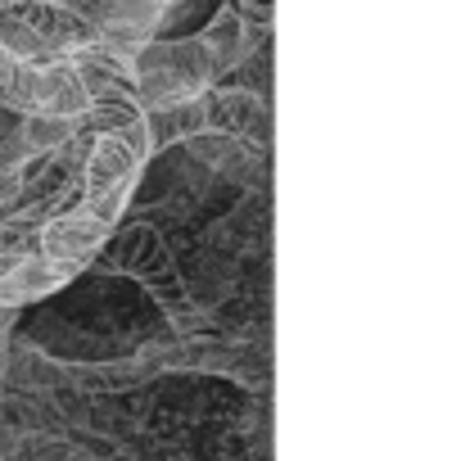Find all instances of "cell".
Instances as JSON below:
<instances>
[{
	"instance_id": "cell-11",
	"label": "cell",
	"mask_w": 461,
	"mask_h": 461,
	"mask_svg": "<svg viewBox=\"0 0 461 461\" xmlns=\"http://www.w3.org/2000/svg\"><path fill=\"white\" fill-rule=\"evenodd\" d=\"M145 131H149L154 154L167 149V145H181L194 131H203V104L199 100H185V104H172V109H149L145 113Z\"/></svg>"
},
{
	"instance_id": "cell-9",
	"label": "cell",
	"mask_w": 461,
	"mask_h": 461,
	"mask_svg": "<svg viewBox=\"0 0 461 461\" xmlns=\"http://www.w3.org/2000/svg\"><path fill=\"white\" fill-rule=\"evenodd\" d=\"M68 285V276L46 263L41 254H28V258H10V267L0 272V308H28V303H41L50 294H59Z\"/></svg>"
},
{
	"instance_id": "cell-10",
	"label": "cell",
	"mask_w": 461,
	"mask_h": 461,
	"mask_svg": "<svg viewBox=\"0 0 461 461\" xmlns=\"http://www.w3.org/2000/svg\"><path fill=\"white\" fill-rule=\"evenodd\" d=\"M82 109H86V91H82V82H77L68 59L32 64V113L77 118Z\"/></svg>"
},
{
	"instance_id": "cell-6",
	"label": "cell",
	"mask_w": 461,
	"mask_h": 461,
	"mask_svg": "<svg viewBox=\"0 0 461 461\" xmlns=\"http://www.w3.org/2000/svg\"><path fill=\"white\" fill-rule=\"evenodd\" d=\"M199 104H203V131L240 136V140L272 154V104H267V95H258L249 86L217 82L199 95Z\"/></svg>"
},
{
	"instance_id": "cell-8",
	"label": "cell",
	"mask_w": 461,
	"mask_h": 461,
	"mask_svg": "<svg viewBox=\"0 0 461 461\" xmlns=\"http://www.w3.org/2000/svg\"><path fill=\"white\" fill-rule=\"evenodd\" d=\"M199 46H203L208 64H212V77L226 82L230 73H240V68L267 46V32L254 28L236 5H221V10L208 19V28L199 32Z\"/></svg>"
},
{
	"instance_id": "cell-7",
	"label": "cell",
	"mask_w": 461,
	"mask_h": 461,
	"mask_svg": "<svg viewBox=\"0 0 461 461\" xmlns=\"http://www.w3.org/2000/svg\"><path fill=\"white\" fill-rule=\"evenodd\" d=\"M109 230H113V226H104V221L91 217L86 208H73V212L46 221L37 254H41L46 263H55L68 281H77L86 267H95V258H100V249H104V240H109Z\"/></svg>"
},
{
	"instance_id": "cell-12",
	"label": "cell",
	"mask_w": 461,
	"mask_h": 461,
	"mask_svg": "<svg viewBox=\"0 0 461 461\" xmlns=\"http://www.w3.org/2000/svg\"><path fill=\"white\" fill-rule=\"evenodd\" d=\"M19 136H23V145H28L32 158H37V154H50V149H59L64 140H73V136H77V118L23 113V118H19Z\"/></svg>"
},
{
	"instance_id": "cell-1",
	"label": "cell",
	"mask_w": 461,
	"mask_h": 461,
	"mask_svg": "<svg viewBox=\"0 0 461 461\" xmlns=\"http://www.w3.org/2000/svg\"><path fill=\"white\" fill-rule=\"evenodd\" d=\"M95 263L109 276L136 281L163 308L172 335H203V330H212V312L190 303V294L181 285V272H176V254L167 249V236L154 221H118L109 230V240H104Z\"/></svg>"
},
{
	"instance_id": "cell-5",
	"label": "cell",
	"mask_w": 461,
	"mask_h": 461,
	"mask_svg": "<svg viewBox=\"0 0 461 461\" xmlns=\"http://www.w3.org/2000/svg\"><path fill=\"white\" fill-rule=\"evenodd\" d=\"M181 154L203 167L212 181H226L236 190H267L272 185V154L240 140V136H221V131H194L190 140H181Z\"/></svg>"
},
{
	"instance_id": "cell-16",
	"label": "cell",
	"mask_w": 461,
	"mask_h": 461,
	"mask_svg": "<svg viewBox=\"0 0 461 461\" xmlns=\"http://www.w3.org/2000/svg\"><path fill=\"white\" fill-rule=\"evenodd\" d=\"M0 461H5V452H0Z\"/></svg>"
},
{
	"instance_id": "cell-15",
	"label": "cell",
	"mask_w": 461,
	"mask_h": 461,
	"mask_svg": "<svg viewBox=\"0 0 461 461\" xmlns=\"http://www.w3.org/2000/svg\"><path fill=\"white\" fill-rule=\"evenodd\" d=\"M5 267H10V258H0V272H5Z\"/></svg>"
},
{
	"instance_id": "cell-3",
	"label": "cell",
	"mask_w": 461,
	"mask_h": 461,
	"mask_svg": "<svg viewBox=\"0 0 461 461\" xmlns=\"http://www.w3.org/2000/svg\"><path fill=\"white\" fill-rule=\"evenodd\" d=\"M145 163L118 140V136H95L82 163V208L100 217L104 226H118L122 212L131 208V194L140 185Z\"/></svg>"
},
{
	"instance_id": "cell-14",
	"label": "cell",
	"mask_w": 461,
	"mask_h": 461,
	"mask_svg": "<svg viewBox=\"0 0 461 461\" xmlns=\"http://www.w3.org/2000/svg\"><path fill=\"white\" fill-rule=\"evenodd\" d=\"M10 344H14V335H0V380L10 371Z\"/></svg>"
},
{
	"instance_id": "cell-2",
	"label": "cell",
	"mask_w": 461,
	"mask_h": 461,
	"mask_svg": "<svg viewBox=\"0 0 461 461\" xmlns=\"http://www.w3.org/2000/svg\"><path fill=\"white\" fill-rule=\"evenodd\" d=\"M131 82H136L140 113L199 100L208 86H217L212 64H208L199 37H176V41L154 37L149 46H140L131 55Z\"/></svg>"
},
{
	"instance_id": "cell-13",
	"label": "cell",
	"mask_w": 461,
	"mask_h": 461,
	"mask_svg": "<svg viewBox=\"0 0 461 461\" xmlns=\"http://www.w3.org/2000/svg\"><path fill=\"white\" fill-rule=\"evenodd\" d=\"M254 28H263V32H272V19H276V0H230Z\"/></svg>"
},
{
	"instance_id": "cell-4",
	"label": "cell",
	"mask_w": 461,
	"mask_h": 461,
	"mask_svg": "<svg viewBox=\"0 0 461 461\" xmlns=\"http://www.w3.org/2000/svg\"><path fill=\"white\" fill-rule=\"evenodd\" d=\"M64 5L95 28V41L104 50L131 59L163 32L176 0H64Z\"/></svg>"
}]
</instances>
